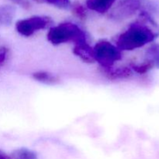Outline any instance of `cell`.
I'll return each instance as SVG.
<instances>
[{
    "mask_svg": "<svg viewBox=\"0 0 159 159\" xmlns=\"http://www.w3.org/2000/svg\"><path fill=\"white\" fill-rule=\"evenodd\" d=\"M159 35L156 23L147 11H142L139 20L131 23L118 37L116 46L122 51H134L152 43Z\"/></svg>",
    "mask_w": 159,
    "mask_h": 159,
    "instance_id": "1",
    "label": "cell"
},
{
    "mask_svg": "<svg viewBox=\"0 0 159 159\" xmlns=\"http://www.w3.org/2000/svg\"><path fill=\"white\" fill-rule=\"evenodd\" d=\"M47 38L54 46L68 42L75 43L82 40H88L86 33L75 23L71 22H65L50 28Z\"/></svg>",
    "mask_w": 159,
    "mask_h": 159,
    "instance_id": "2",
    "label": "cell"
},
{
    "mask_svg": "<svg viewBox=\"0 0 159 159\" xmlns=\"http://www.w3.org/2000/svg\"><path fill=\"white\" fill-rule=\"evenodd\" d=\"M93 49L96 62L99 64L101 68L113 67L115 62L122 58V51L116 45L107 40H99Z\"/></svg>",
    "mask_w": 159,
    "mask_h": 159,
    "instance_id": "3",
    "label": "cell"
},
{
    "mask_svg": "<svg viewBox=\"0 0 159 159\" xmlns=\"http://www.w3.org/2000/svg\"><path fill=\"white\" fill-rule=\"evenodd\" d=\"M51 23L52 20L49 17L34 16L19 20L16 23V30L23 37H29L37 31L49 27Z\"/></svg>",
    "mask_w": 159,
    "mask_h": 159,
    "instance_id": "4",
    "label": "cell"
},
{
    "mask_svg": "<svg viewBox=\"0 0 159 159\" xmlns=\"http://www.w3.org/2000/svg\"><path fill=\"white\" fill-rule=\"evenodd\" d=\"M142 4L143 0H122L112 9L110 16L117 21L127 20L141 9Z\"/></svg>",
    "mask_w": 159,
    "mask_h": 159,
    "instance_id": "5",
    "label": "cell"
},
{
    "mask_svg": "<svg viewBox=\"0 0 159 159\" xmlns=\"http://www.w3.org/2000/svg\"><path fill=\"white\" fill-rule=\"evenodd\" d=\"M72 51L85 63L93 64L96 62L94 49L89 44L88 40H82L74 43V48Z\"/></svg>",
    "mask_w": 159,
    "mask_h": 159,
    "instance_id": "6",
    "label": "cell"
},
{
    "mask_svg": "<svg viewBox=\"0 0 159 159\" xmlns=\"http://www.w3.org/2000/svg\"><path fill=\"white\" fill-rule=\"evenodd\" d=\"M102 72L110 80H124L129 79L133 75V72L130 67L122 66L108 68H102Z\"/></svg>",
    "mask_w": 159,
    "mask_h": 159,
    "instance_id": "7",
    "label": "cell"
},
{
    "mask_svg": "<svg viewBox=\"0 0 159 159\" xmlns=\"http://www.w3.org/2000/svg\"><path fill=\"white\" fill-rule=\"evenodd\" d=\"M116 0H87V7L99 13H105Z\"/></svg>",
    "mask_w": 159,
    "mask_h": 159,
    "instance_id": "8",
    "label": "cell"
},
{
    "mask_svg": "<svg viewBox=\"0 0 159 159\" xmlns=\"http://www.w3.org/2000/svg\"><path fill=\"white\" fill-rule=\"evenodd\" d=\"M33 79L37 82L40 83L45 84V85H55L58 83L59 79L54 74L48 71H39L33 73Z\"/></svg>",
    "mask_w": 159,
    "mask_h": 159,
    "instance_id": "9",
    "label": "cell"
},
{
    "mask_svg": "<svg viewBox=\"0 0 159 159\" xmlns=\"http://www.w3.org/2000/svg\"><path fill=\"white\" fill-rule=\"evenodd\" d=\"M16 14V9L12 6H0V26H9L12 23Z\"/></svg>",
    "mask_w": 159,
    "mask_h": 159,
    "instance_id": "10",
    "label": "cell"
},
{
    "mask_svg": "<svg viewBox=\"0 0 159 159\" xmlns=\"http://www.w3.org/2000/svg\"><path fill=\"white\" fill-rule=\"evenodd\" d=\"M145 60L150 62L154 68H159V43H153L145 51Z\"/></svg>",
    "mask_w": 159,
    "mask_h": 159,
    "instance_id": "11",
    "label": "cell"
},
{
    "mask_svg": "<svg viewBox=\"0 0 159 159\" xmlns=\"http://www.w3.org/2000/svg\"><path fill=\"white\" fill-rule=\"evenodd\" d=\"M10 156L12 159H37L35 152L25 148L16 149L11 153Z\"/></svg>",
    "mask_w": 159,
    "mask_h": 159,
    "instance_id": "12",
    "label": "cell"
},
{
    "mask_svg": "<svg viewBox=\"0 0 159 159\" xmlns=\"http://www.w3.org/2000/svg\"><path fill=\"white\" fill-rule=\"evenodd\" d=\"M153 68V65L146 60H144L142 63L133 64V65H130V68L132 69V71L139 75L146 74V73L148 72Z\"/></svg>",
    "mask_w": 159,
    "mask_h": 159,
    "instance_id": "13",
    "label": "cell"
},
{
    "mask_svg": "<svg viewBox=\"0 0 159 159\" xmlns=\"http://www.w3.org/2000/svg\"><path fill=\"white\" fill-rule=\"evenodd\" d=\"M37 1L40 2L48 3L60 9H67L71 5L70 0H37Z\"/></svg>",
    "mask_w": 159,
    "mask_h": 159,
    "instance_id": "14",
    "label": "cell"
},
{
    "mask_svg": "<svg viewBox=\"0 0 159 159\" xmlns=\"http://www.w3.org/2000/svg\"><path fill=\"white\" fill-rule=\"evenodd\" d=\"M73 12L75 14V16H77L79 19H85L86 16V12H85V9L84 8L83 6H82L81 4H75L73 6L72 9Z\"/></svg>",
    "mask_w": 159,
    "mask_h": 159,
    "instance_id": "15",
    "label": "cell"
},
{
    "mask_svg": "<svg viewBox=\"0 0 159 159\" xmlns=\"http://www.w3.org/2000/svg\"><path fill=\"white\" fill-rule=\"evenodd\" d=\"M9 51L6 47H0V68L4 65L9 57Z\"/></svg>",
    "mask_w": 159,
    "mask_h": 159,
    "instance_id": "16",
    "label": "cell"
},
{
    "mask_svg": "<svg viewBox=\"0 0 159 159\" xmlns=\"http://www.w3.org/2000/svg\"><path fill=\"white\" fill-rule=\"evenodd\" d=\"M9 1L12 2L16 3V4L19 5L21 7L24 8V9H28L30 6L29 1L28 0H9Z\"/></svg>",
    "mask_w": 159,
    "mask_h": 159,
    "instance_id": "17",
    "label": "cell"
},
{
    "mask_svg": "<svg viewBox=\"0 0 159 159\" xmlns=\"http://www.w3.org/2000/svg\"><path fill=\"white\" fill-rule=\"evenodd\" d=\"M0 159H12L10 155H8L6 152H3L2 150L0 149Z\"/></svg>",
    "mask_w": 159,
    "mask_h": 159,
    "instance_id": "18",
    "label": "cell"
}]
</instances>
